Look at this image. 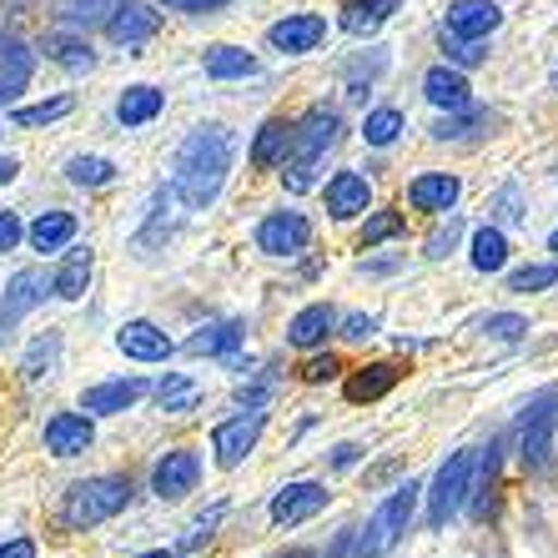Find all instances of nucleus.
<instances>
[{
    "label": "nucleus",
    "mask_w": 558,
    "mask_h": 558,
    "mask_svg": "<svg viewBox=\"0 0 558 558\" xmlns=\"http://www.w3.org/2000/svg\"><path fill=\"white\" fill-rule=\"evenodd\" d=\"M232 131L217 126V121H207V126H196L186 136L182 151H177V177H171V192L182 196V207L202 211L217 202L221 186H227V171H232Z\"/></svg>",
    "instance_id": "1"
},
{
    "label": "nucleus",
    "mask_w": 558,
    "mask_h": 558,
    "mask_svg": "<svg viewBox=\"0 0 558 558\" xmlns=\"http://www.w3.org/2000/svg\"><path fill=\"white\" fill-rule=\"evenodd\" d=\"M342 136V117L327 111V106H312L307 117L292 126V151L282 161V177H287V192H312L317 186V167L327 161V151L338 146Z\"/></svg>",
    "instance_id": "2"
},
{
    "label": "nucleus",
    "mask_w": 558,
    "mask_h": 558,
    "mask_svg": "<svg viewBox=\"0 0 558 558\" xmlns=\"http://www.w3.org/2000/svg\"><path fill=\"white\" fill-rule=\"evenodd\" d=\"M131 478H121V473H101V478H86V483H76L71 494H65V504H61V523L65 529H96V523H106V519H117L121 508L131 504Z\"/></svg>",
    "instance_id": "3"
},
{
    "label": "nucleus",
    "mask_w": 558,
    "mask_h": 558,
    "mask_svg": "<svg viewBox=\"0 0 558 558\" xmlns=\"http://www.w3.org/2000/svg\"><path fill=\"white\" fill-rule=\"evenodd\" d=\"M417 498H423V488H417L413 478H408L403 488H392V494L377 504L373 519H367V529H357V538H352V554H357V558H383V554H388V548L398 544L408 529H413Z\"/></svg>",
    "instance_id": "4"
},
{
    "label": "nucleus",
    "mask_w": 558,
    "mask_h": 558,
    "mask_svg": "<svg viewBox=\"0 0 558 558\" xmlns=\"http://www.w3.org/2000/svg\"><path fill=\"white\" fill-rule=\"evenodd\" d=\"M554 433H558V388H544L519 417V463L529 468V473H544L548 468Z\"/></svg>",
    "instance_id": "5"
},
{
    "label": "nucleus",
    "mask_w": 558,
    "mask_h": 558,
    "mask_svg": "<svg viewBox=\"0 0 558 558\" xmlns=\"http://www.w3.org/2000/svg\"><path fill=\"white\" fill-rule=\"evenodd\" d=\"M473 463H478V448H463L438 468L428 494V529H448L458 519V508L468 504V488H473Z\"/></svg>",
    "instance_id": "6"
},
{
    "label": "nucleus",
    "mask_w": 558,
    "mask_h": 558,
    "mask_svg": "<svg viewBox=\"0 0 558 558\" xmlns=\"http://www.w3.org/2000/svg\"><path fill=\"white\" fill-rule=\"evenodd\" d=\"M262 428H267V413L262 408H247V413L227 417V423H217L211 428V453H217V468H236L242 458L257 448Z\"/></svg>",
    "instance_id": "7"
},
{
    "label": "nucleus",
    "mask_w": 558,
    "mask_h": 558,
    "mask_svg": "<svg viewBox=\"0 0 558 558\" xmlns=\"http://www.w3.org/2000/svg\"><path fill=\"white\" fill-rule=\"evenodd\" d=\"M307 242H312V221L302 211H272L257 227V247L267 257H298V252H307Z\"/></svg>",
    "instance_id": "8"
},
{
    "label": "nucleus",
    "mask_w": 558,
    "mask_h": 558,
    "mask_svg": "<svg viewBox=\"0 0 558 558\" xmlns=\"http://www.w3.org/2000/svg\"><path fill=\"white\" fill-rule=\"evenodd\" d=\"M196 478H202V458H196L192 448H171V453L156 458V468H151V494L177 504V498H186L196 488Z\"/></svg>",
    "instance_id": "9"
},
{
    "label": "nucleus",
    "mask_w": 558,
    "mask_h": 558,
    "mask_svg": "<svg viewBox=\"0 0 558 558\" xmlns=\"http://www.w3.org/2000/svg\"><path fill=\"white\" fill-rule=\"evenodd\" d=\"M146 392H151L146 377H111V383H92V388L81 392V413H92V417L126 413L131 403H142Z\"/></svg>",
    "instance_id": "10"
},
{
    "label": "nucleus",
    "mask_w": 558,
    "mask_h": 558,
    "mask_svg": "<svg viewBox=\"0 0 558 558\" xmlns=\"http://www.w3.org/2000/svg\"><path fill=\"white\" fill-rule=\"evenodd\" d=\"M327 488L323 483H312V478H302V483H287L282 494L272 498V523L277 529H298V523H307V519H317L327 508Z\"/></svg>",
    "instance_id": "11"
},
{
    "label": "nucleus",
    "mask_w": 558,
    "mask_h": 558,
    "mask_svg": "<svg viewBox=\"0 0 558 558\" xmlns=\"http://www.w3.org/2000/svg\"><path fill=\"white\" fill-rule=\"evenodd\" d=\"M46 292H51V277L46 272H15L11 287H5V302H0V342L11 338V327L26 317V312H36L40 302H46Z\"/></svg>",
    "instance_id": "12"
},
{
    "label": "nucleus",
    "mask_w": 558,
    "mask_h": 558,
    "mask_svg": "<svg viewBox=\"0 0 558 558\" xmlns=\"http://www.w3.org/2000/svg\"><path fill=\"white\" fill-rule=\"evenodd\" d=\"M161 31V11L142 5V0H117V11L106 15V36L117 40V46H142Z\"/></svg>",
    "instance_id": "13"
},
{
    "label": "nucleus",
    "mask_w": 558,
    "mask_h": 558,
    "mask_svg": "<svg viewBox=\"0 0 558 558\" xmlns=\"http://www.w3.org/2000/svg\"><path fill=\"white\" fill-rule=\"evenodd\" d=\"M92 413H56L51 423H46V453L51 458H81L92 453Z\"/></svg>",
    "instance_id": "14"
},
{
    "label": "nucleus",
    "mask_w": 558,
    "mask_h": 558,
    "mask_svg": "<svg viewBox=\"0 0 558 558\" xmlns=\"http://www.w3.org/2000/svg\"><path fill=\"white\" fill-rule=\"evenodd\" d=\"M498 26H504V5H494V0H453L448 5V36L483 40Z\"/></svg>",
    "instance_id": "15"
},
{
    "label": "nucleus",
    "mask_w": 558,
    "mask_h": 558,
    "mask_svg": "<svg viewBox=\"0 0 558 558\" xmlns=\"http://www.w3.org/2000/svg\"><path fill=\"white\" fill-rule=\"evenodd\" d=\"M117 348L126 352L131 363H167L171 352H177V342H171L156 323H142V317H136V323H121Z\"/></svg>",
    "instance_id": "16"
},
{
    "label": "nucleus",
    "mask_w": 558,
    "mask_h": 558,
    "mask_svg": "<svg viewBox=\"0 0 558 558\" xmlns=\"http://www.w3.org/2000/svg\"><path fill=\"white\" fill-rule=\"evenodd\" d=\"M327 36V21L323 15H287V21H277L272 31H267V40H272L282 56H307L317 51Z\"/></svg>",
    "instance_id": "17"
},
{
    "label": "nucleus",
    "mask_w": 558,
    "mask_h": 558,
    "mask_svg": "<svg viewBox=\"0 0 558 558\" xmlns=\"http://www.w3.org/2000/svg\"><path fill=\"white\" fill-rule=\"evenodd\" d=\"M367 207H373V182H367L363 171H338V177L327 182V211L338 221L363 217Z\"/></svg>",
    "instance_id": "18"
},
{
    "label": "nucleus",
    "mask_w": 558,
    "mask_h": 558,
    "mask_svg": "<svg viewBox=\"0 0 558 558\" xmlns=\"http://www.w3.org/2000/svg\"><path fill=\"white\" fill-rule=\"evenodd\" d=\"M458 196H463V182H458L453 171H423V177L408 186V202H413L417 211H433V217L453 211Z\"/></svg>",
    "instance_id": "19"
},
{
    "label": "nucleus",
    "mask_w": 558,
    "mask_h": 558,
    "mask_svg": "<svg viewBox=\"0 0 558 558\" xmlns=\"http://www.w3.org/2000/svg\"><path fill=\"white\" fill-rule=\"evenodd\" d=\"M31 71H36V56H31L15 36H0V106H11L15 96L26 92Z\"/></svg>",
    "instance_id": "20"
},
{
    "label": "nucleus",
    "mask_w": 558,
    "mask_h": 558,
    "mask_svg": "<svg viewBox=\"0 0 558 558\" xmlns=\"http://www.w3.org/2000/svg\"><path fill=\"white\" fill-rule=\"evenodd\" d=\"M423 96H428L438 111H463V106H473V86H468L463 71H453V65H433L428 76H423Z\"/></svg>",
    "instance_id": "21"
},
{
    "label": "nucleus",
    "mask_w": 558,
    "mask_h": 558,
    "mask_svg": "<svg viewBox=\"0 0 558 558\" xmlns=\"http://www.w3.org/2000/svg\"><path fill=\"white\" fill-rule=\"evenodd\" d=\"M332 327H338V312L327 307V302H312V307H302L298 317L287 323V342H292V348H302V352H307V348H323Z\"/></svg>",
    "instance_id": "22"
},
{
    "label": "nucleus",
    "mask_w": 558,
    "mask_h": 558,
    "mask_svg": "<svg viewBox=\"0 0 558 558\" xmlns=\"http://www.w3.org/2000/svg\"><path fill=\"white\" fill-rule=\"evenodd\" d=\"M92 267H96L92 247H65L61 272L51 277V292L61 302H81V298H86V287H92Z\"/></svg>",
    "instance_id": "23"
},
{
    "label": "nucleus",
    "mask_w": 558,
    "mask_h": 558,
    "mask_svg": "<svg viewBox=\"0 0 558 558\" xmlns=\"http://www.w3.org/2000/svg\"><path fill=\"white\" fill-rule=\"evenodd\" d=\"M292 151V121L287 117H272L267 126L257 131V142H252V167L257 171H277Z\"/></svg>",
    "instance_id": "24"
},
{
    "label": "nucleus",
    "mask_w": 558,
    "mask_h": 558,
    "mask_svg": "<svg viewBox=\"0 0 558 558\" xmlns=\"http://www.w3.org/2000/svg\"><path fill=\"white\" fill-rule=\"evenodd\" d=\"M202 65H207L211 81H247L257 76V56L247 46H207L202 51Z\"/></svg>",
    "instance_id": "25"
},
{
    "label": "nucleus",
    "mask_w": 558,
    "mask_h": 558,
    "mask_svg": "<svg viewBox=\"0 0 558 558\" xmlns=\"http://www.w3.org/2000/svg\"><path fill=\"white\" fill-rule=\"evenodd\" d=\"M26 236L36 252H65L76 242V217H71V211H40L26 227Z\"/></svg>",
    "instance_id": "26"
},
{
    "label": "nucleus",
    "mask_w": 558,
    "mask_h": 558,
    "mask_svg": "<svg viewBox=\"0 0 558 558\" xmlns=\"http://www.w3.org/2000/svg\"><path fill=\"white\" fill-rule=\"evenodd\" d=\"M242 338H247L242 323H236V317H221V323L202 327V332L186 342V352H192V357H227L232 348H242Z\"/></svg>",
    "instance_id": "27"
},
{
    "label": "nucleus",
    "mask_w": 558,
    "mask_h": 558,
    "mask_svg": "<svg viewBox=\"0 0 558 558\" xmlns=\"http://www.w3.org/2000/svg\"><path fill=\"white\" fill-rule=\"evenodd\" d=\"M161 106H167V96L156 92V86H126L121 101H117V121L126 131H136V126H146V121L161 117Z\"/></svg>",
    "instance_id": "28"
},
{
    "label": "nucleus",
    "mask_w": 558,
    "mask_h": 558,
    "mask_svg": "<svg viewBox=\"0 0 558 558\" xmlns=\"http://www.w3.org/2000/svg\"><path fill=\"white\" fill-rule=\"evenodd\" d=\"M398 367L392 363H373V367H357V373L348 377V403H377L383 392L398 388Z\"/></svg>",
    "instance_id": "29"
},
{
    "label": "nucleus",
    "mask_w": 558,
    "mask_h": 558,
    "mask_svg": "<svg viewBox=\"0 0 558 558\" xmlns=\"http://www.w3.org/2000/svg\"><path fill=\"white\" fill-rule=\"evenodd\" d=\"M468 262H473V272H504L508 267L504 227H478V232H473V247H468Z\"/></svg>",
    "instance_id": "30"
},
{
    "label": "nucleus",
    "mask_w": 558,
    "mask_h": 558,
    "mask_svg": "<svg viewBox=\"0 0 558 558\" xmlns=\"http://www.w3.org/2000/svg\"><path fill=\"white\" fill-rule=\"evenodd\" d=\"M398 5H403V0H348V5H342V31H352V36H373Z\"/></svg>",
    "instance_id": "31"
},
{
    "label": "nucleus",
    "mask_w": 558,
    "mask_h": 558,
    "mask_svg": "<svg viewBox=\"0 0 558 558\" xmlns=\"http://www.w3.org/2000/svg\"><path fill=\"white\" fill-rule=\"evenodd\" d=\"M46 56H51L56 65H65V71H92L96 65V56H92V46L81 36H46Z\"/></svg>",
    "instance_id": "32"
},
{
    "label": "nucleus",
    "mask_w": 558,
    "mask_h": 558,
    "mask_svg": "<svg viewBox=\"0 0 558 558\" xmlns=\"http://www.w3.org/2000/svg\"><path fill=\"white\" fill-rule=\"evenodd\" d=\"M398 136H403V111H398V106H377V111L363 117V142L367 146H392Z\"/></svg>",
    "instance_id": "33"
},
{
    "label": "nucleus",
    "mask_w": 558,
    "mask_h": 558,
    "mask_svg": "<svg viewBox=\"0 0 558 558\" xmlns=\"http://www.w3.org/2000/svg\"><path fill=\"white\" fill-rule=\"evenodd\" d=\"M473 131H488V111L463 106V111H448V117L433 126V136H438V142H463V136H473Z\"/></svg>",
    "instance_id": "34"
},
{
    "label": "nucleus",
    "mask_w": 558,
    "mask_h": 558,
    "mask_svg": "<svg viewBox=\"0 0 558 558\" xmlns=\"http://www.w3.org/2000/svg\"><path fill=\"white\" fill-rule=\"evenodd\" d=\"M65 177L76 186H111L117 182V161H106V156H71Z\"/></svg>",
    "instance_id": "35"
},
{
    "label": "nucleus",
    "mask_w": 558,
    "mask_h": 558,
    "mask_svg": "<svg viewBox=\"0 0 558 558\" xmlns=\"http://www.w3.org/2000/svg\"><path fill=\"white\" fill-rule=\"evenodd\" d=\"M483 473H478V488H468V504H473V513L478 519H488V504H494V488H498V442H488L483 448Z\"/></svg>",
    "instance_id": "36"
},
{
    "label": "nucleus",
    "mask_w": 558,
    "mask_h": 558,
    "mask_svg": "<svg viewBox=\"0 0 558 558\" xmlns=\"http://www.w3.org/2000/svg\"><path fill=\"white\" fill-rule=\"evenodd\" d=\"M117 11V0H61V21L76 31H92L106 26V15Z\"/></svg>",
    "instance_id": "37"
},
{
    "label": "nucleus",
    "mask_w": 558,
    "mask_h": 558,
    "mask_svg": "<svg viewBox=\"0 0 558 558\" xmlns=\"http://www.w3.org/2000/svg\"><path fill=\"white\" fill-rule=\"evenodd\" d=\"M478 332L498 342H519V338H529V317H519V312H488L478 323Z\"/></svg>",
    "instance_id": "38"
},
{
    "label": "nucleus",
    "mask_w": 558,
    "mask_h": 558,
    "mask_svg": "<svg viewBox=\"0 0 558 558\" xmlns=\"http://www.w3.org/2000/svg\"><path fill=\"white\" fill-rule=\"evenodd\" d=\"M408 232V221L403 211H373L363 227V247H377V242H392V236H403Z\"/></svg>",
    "instance_id": "39"
},
{
    "label": "nucleus",
    "mask_w": 558,
    "mask_h": 558,
    "mask_svg": "<svg viewBox=\"0 0 558 558\" xmlns=\"http://www.w3.org/2000/svg\"><path fill=\"white\" fill-rule=\"evenodd\" d=\"M544 287H558V262H544V267H519V272H508V292H544Z\"/></svg>",
    "instance_id": "40"
},
{
    "label": "nucleus",
    "mask_w": 558,
    "mask_h": 558,
    "mask_svg": "<svg viewBox=\"0 0 558 558\" xmlns=\"http://www.w3.org/2000/svg\"><path fill=\"white\" fill-rule=\"evenodd\" d=\"M156 398H161L167 413H192L196 408V383H186V377H167V383L156 388Z\"/></svg>",
    "instance_id": "41"
},
{
    "label": "nucleus",
    "mask_w": 558,
    "mask_h": 558,
    "mask_svg": "<svg viewBox=\"0 0 558 558\" xmlns=\"http://www.w3.org/2000/svg\"><path fill=\"white\" fill-rule=\"evenodd\" d=\"M71 111V96H56V101H40V106H21L15 111V126H46V121H61Z\"/></svg>",
    "instance_id": "42"
},
{
    "label": "nucleus",
    "mask_w": 558,
    "mask_h": 558,
    "mask_svg": "<svg viewBox=\"0 0 558 558\" xmlns=\"http://www.w3.org/2000/svg\"><path fill=\"white\" fill-rule=\"evenodd\" d=\"M56 352H61V338H56V332H51V338H36V348L26 352L21 373H26V377H46V373H51V363H56Z\"/></svg>",
    "instance_id": "43"
},
{
    "label": "nucleus",
    "mask_w": 558,
    "mask_h": 558,
    "mask_svg": "<svg viewBox=\"0 0 558 558\" xmlns=\"http://www.w3.org/2000/svg\"><path fill=\"white\" fill-rule=\"evenodd\" d=\"M442 51H448V61H453V65H483V61H488L483 40H463V36H448V40H442Z\"/></svg>",
    "instance_id": "44"
},
{
    "label": "nucleus",
    "mask_w": 558,
    "mask_h": 558,
    "mask_svg": "<svg viewBox=\"0 0 558 558\" xmlns=\"http://www.w3.org/2000/svg\"><path fill=\"white\" fill-rule=\"evenodd\" d=\"M221 519H227V508H211V513H202V519H196L192 523V529H186V538H182V544H177V548H202V544H207V538H211V529H217V523Z\"/></svg>",
    "instance_id": "45"
},
{
    "label": "nucleus",
    "mask_w": 558,
    "mask_h": 558,
    "mask_svg": "<svg viewBox=\"0 0 558 558\" xmlns=\"http://www.w3.org/2000/svg\"><path fill=\"white\" fill-rule=\"evenodd\" d=\"M458 232H463V221H458V217L442 221L438 232L428 236V257H448V252H453V242H458Z\"/></svg>",
    "instance_id": "46"
},
{
    "label": "nucleus",
    "mask_w": 558,
    "mask_h": 558,
    "mask_svg": "<svg viewBox=\"0 0 558 558\" xmlns=\"http://www.w3.org/2000/svg\"><path fill=\"white\" fill-rule=\"evenodd\" d=\"M338 327H342V338H348V342L377 338V317H363V312H352V317H338Z\"/></svg>",
    "instance_id": "47"
},
{
    "label": "nucleus",
    "mask_w": 558,
    "mask_h": 558,
    "mask_svg": "<svg viewBox=\"0 0 558 558\" xmlns=\"http://www.w3.org/2000/svg\"><path fill=\"white\" fill-rule=\"evenodd\" d=\"M298 377L302 383H327V377H338V357H332V352H327V357H307Z\"/></svg>",
    "instance_id": "48"
},
{
    "label": "nucleus",
    "mask_w": 558,
    "mask_h": 558,
    "mask_svg": "<svg viewBox=\"0 0 558 558\" xmlns=\"http://www.w3.org/2000/svg\"><path fill=\"white\" fill-rule=\"evenodd\" d=\"M167 11H186V15H217L227 11V0H161Z\"/></svg>",
    "instance_id": "49"
},
{
    "label": "nucleus",
    "mask_w": 558,
    "mask_h": 558,
    "mask_svg": "<svg viewBox=\"0 0 558 558\" xmlns=\"http://www.w3.org/2000/svg\"><path fill=\"white\" fill-rule=\"evenodd\" d=\"M26 236V227H21V217L15 211H0V252H15V242Z\"/></svg>",
    "instance_id": "50"
},
{
    "label": "nucleus",
    "mask_w": 558,
    "mask_h": 558,
    "mask_svg": "<svg viewBox=\"0 0 558 558\" xmlns=\"http://www.w3.org/2000/svg\"><path fill=\"white\" fill-rule=\"evenodd\" d=\"M357 458H363V448H357V442H338V448H332V468H352Z\"/></svg>",
    "instance_id": "51"
},
{
    "label": "nucleus",
    "mask_w": 558,
    "mask_h": 558,
    "mask_svg": "<svg viewBox=\"0 0 558 558\" xmlns=\"http://www.w3.org/2000/svg\"><path fill=\"white\" fill-rule=\"evenodd\" d=\"M0 558H36V544L31 538H11V544H0Z\"/></svg>",
    "instance_id": "52"
},
{
    "label": "nucleus",
    "mask_w": 558,
    "mask_h": 558,
    "mask_svg": "<svg viewBox=\"0 0 558 558\" xmlns=\"http://www.w3.org/2000/svg\"><path fill=\"white\" fill-rule=\"evenodd\" d=\"M357 272H373V277H383V272H398V257H377V262H363Z\"/></svg>",
    "instance_id": "53"
},
{
    "label": "nucleus",
    "mask_w": 558,
    "mask_h": 558,
    "mask_svg": "<svg viewBox=\"0 0 558 558\" xmlns=\"http://www.w3.org/2000/svg\"><path fill=\"white\" fill-rule=\"evenodd\" d=\"M15 171H21V161H15V156H0V186L15 182Z\"/></svg>",
    "instance_id": "54"
},
{
    "label": "nucleus",
    "mask_w": 558,
    "mask_h": 558,
    "mask_svg": "<svg viewBox=\"0 0 558 558\" xmlns=\"http://www.w3.org/2000/svg\"><path fill=\"white\" fill-rule=\"evenodd\" d=\"M136 558H171V548H151V554H136Z\"/></svg>",
    "instance_id": "55"
},
{
    "label": "nucleus",
    "mask_w": 558,
    "mask_h": 558,
    "mask_svg": "<svg viewBox=\"0 0 558 558\" xmlns=\"http://www.w3.org/2000/svg\"><path fill=\"white\" fill-rule=\"evenodd\" d=\"M282 558H312V554H307V548H292V554H282Z\"/></svg>",
    "instance_id": "56"
},
{
    "label": "nucleus",
    "mask_w": 558,
    "mask_h": 558,
    "mask_svg": "<svg viewBox=\"0 0 558 558\" xmlns=\"http://www.w3.org/2000/svg\"><path fill=\"white\" fill-rule=\"evenodd\" d=\"M548 252H558V227H554V236H548Z\"/></svg>",
    "instance_id": "57"
},
{
    "label": "nucleus",
    "mask_w": 558,
    "mask_h": 558,
    "mask_svg": "<svg viewBox=\"0 0 558 558\" xmlns=\"http://www.w3.org/2000/svg\"><path fill=\"white\" fill-rule=\"evenodd\" d=\"M554 86H558V65H554Z\"/></svg>",
    "instance_id": "58"
}]
</instances>
